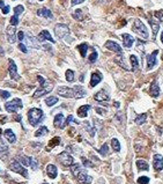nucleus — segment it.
<instances>
[{
    "instance_id": "f257e3e1",
    "label": "nucleus",
    "mask_w": 163,
    "mask_h": 184,
    "mask_svg": "<svg viewBox=\"0 0 163 184\" xmlns=\"http://www.w3.org/2000/svg\"><path fill=\"white\" fill-rule=\"evenodd\" d=\"M58 95L66 98H81L86 95V90L83 89L82 86H75L74 88L64 87L61 86L57 89Z\"/></svg>"
},
{
    "instance_id": "f03ea898",
    "label": "nucleus",
    "mask_w": 163,
    "mask_h": 184,
    "mask_svg": "<svg viewBox=\"0 0 163 184\" xmlns=\"http://www.w3.org/2000/svg\"><path fill=\"white\" fill-rule=\"evenodd\" d=\"M44 117V114L42 111V109H38V108H33L28 111V121L30 123L31 126H36L38 125L39 123L42 122Z\"/></svg>"
},
{
    "instance_id": "7ed1b4c3",
    "label": "nucleus",
    "mask_w": 163,
    "mask_h": 184,
    "mask_svg": "<svg viewBox=\"0 0 163 184\" xmlns=\"http://www.w3.org/2000/svg\"><path fill=\"white\" fill-rule=\"evenodd\" d=\"M22 107H23V104H22V101L20 98H13L12 101H9L5 104V109H6L7 112L14 114L17 110L22 109Z\"/></svg>"
},
{
    "instance_id": "20e7f679",
    "label": "nucleus",
    "mask_w": 163,
    "mask_h": 184,
    "mask_svg": "<svg viewBox=\"0 0 163 184\" xmlns=\"http://www.w3.org/2000/svg\"><path fill=\"white\" fill-rule=\"evenodd\" d=\"M133 31L137 33L139 36H141L142 38L147 39L148 38V31H147V27L140 21V20H135L134 25H133Z\"/></svg>"
},
{
    "instance_id": "39448f33",
    "label": "nucleus",
    "mask_w": 163,
    "mask_h": 184,
    "mask_svg": "<svg viewBox=\"0 0 163 184\" xmlns=\"http://www.w3.org/2000/svg\"><path fill=\"white\" fill-rule=\"evenodd\" d=\"M10 170H13L14 173H17V174H20V175H22L23 177H28V171H27V169L23 167L22 163H20L17 160H14L12 163H10Z\"/></svg>"
},
{
    "instance_id": "423d86ee",
    "label": "nucleus",
    "mask_w": 163,
    "mask_h": 184,
    "mask_svg": "<svg viewBox=\"0 0 163 184\" xmlns=\"http://www.w3.org/2000/svg\"><path fill=\"white\" fill-rule=\"evenodd\" d=\"M52 89H53L52 83H43V85H41V87L38 88V89L35 90V93H34L33 96H34L35 98H38V97L43 96V95H45V94H49Z\"/></svg>"
},
{
    "instance_id": "0eeeda50",
    "label": "nucleus",
    "mask_w": 163,
    "mask_h": 184,
    "mask_svg": "<svg viewBox=\"0 0 163 184\" xmlns=\"http://www.w3.org/2000/svg\"><path fill=\"white\" fill-rule=\"evenodd\" d=\"M54 34L58 38H64L69 34V28L66 25L58 23L54 27Z\"/></svg>"
},
{
    "instance_id": "6e6552de",
    "label": "nucleus",
    "mask_w": 163,
    "mask_h": 184,
    "mask_svg": "<svg viewBox=\"0 0 163 184\" xmlns=\"http://www.w3.org/2000/svg\"><path fill=\"white\" fill-rule=\"evenodd\" d=\"M58 161L64 167H71L73 165V158L69 155L67 152H63L58 155Z\"/></svg>"
},
{
    "instance_id": "1a4fd4ad",
    "label": "nucleus",
    "mask_w": 163,
    "mask_h": 184,
    "mask_svg": "<svg viewBox=\"0 0 163 184\" xmlns=\"http://www.w3.org/2000/svg\"><path fill=\"white\" fill-rule=\"evenodd\" d=\"M8 72H9V77L15 81H19L20 80V75L17 73V67L16 64L14 63L13 59H9L8 60Z\"/></svg>"
},
{
    "instance_id": "9d476101",
    "label": "nucleus",
    "mask_w": 163,
    "mask_h": 184,
    "mask_svg": "<svg viewBox=\"0 0 163 184\" xmlns=\"http://www.w3.org/2000/svg\"><path fill=\"white\" fill-rule=\"evenodd\" d=\"M75 177L77 178V181L82 184H90L92 183V181H93V178L87 174V171L85 169H81V170L77 173V175L75 176Z\"/></svg>"
},
{
    "instance_id": "9b49d317",
    "label": "nucleus",
    "mask_w": 163,
    "mask_h": 184,
    "mask_svg": "<svg viewBox=\"0 0 163 184\" xmlns=\"http://www.w3.org/2000/svg\"><path fill=\"white\" fill-rule=\"evenodd\" d=\"M6 36H7V39H8L9 43H15V41H16V29H15V26L10 25L9 27H7Z\"/></svg>"
},
{
    "instance_id": "f8f14e48",
    "label": "nucleus",
    "mask_w": 163,
    "mask_h": 184,
    "mask_svg": "<svg viewBox=\"0 0 163 184\" xmlns=\"http://www.w3.org/2000/svg\"><path fill=\"white\" fill-rule=\"evenodd\" d=\"M157 53H159V50H155L149 56H147V69L148 70H152L156 65V56H157Z\"/></svg>"
},
{
    "instance_id": "ddd939ff",
    "label": "nucleus",
    "mask_w": 163,
    "mask_h": 184,
    "mask_svg": "<svg viewBox=\"0 0 163 184\" xmlns=\"http://www.w3.org/2000/svg\"><path fill=\"white\" fill-rule=\"evenodd\" d=\"M105 48L109 49V50H111V51H113V52L123 54V50H121L120 45L118 43H116V42H113V41H108V42L105 43Z\"/></svg>"
},
{
    "instance_id": "4468645a",
    "label": "nucleus",
    "mask_w": 163,
    "mask_h": 184,
    "mask_svg": "<svg viewBox=\"0 0 163 184\" xmlns=\"http://www.w3.org/2000/svg\"><path fill=\"white\" fill-rule=\"evenodd\" d=\"M153 166H154L155 170H157V171H161L163 169V156L161 154H155L154 155Z\"/></svg>"
},
{
    "instance_id": "2eb2a0df",
    "label": "nucleus",
    "mask_w": 163,
    "mask_h": 184,
    "mask_svg": "<svg viewBox=\"0 0 163 184\" xmlns=\"http://www.w3.org/2000/svg\"><path fill=\"white\" fill-rule=\"evenodd\" d=\"M53 124H54V126H56V127H58V129H64V127L66 126V122H65L64 115L63 114L56 115L54 121H53Z\"/></svg>"
},
{
    "instance_id": "dca6fc26",
    "label": "nucleus",
    "mask_w": 163,
    "mask_h": 184,
    "mask_svg": "<svg viewBox=\"0 0 163 184\" xmlns=\"http://www.w3.org/2000/svg\"><path fill=\"white\" fill-rule=\"evenodd\" d=\"M94 98L96 101H98V102H105V101H109V95H108V93L105 92V90H100V92H97L96 94H95Z\"/></svg>"
},
{
    "instance_id": "f3484780",
    "label": "nucleus",
    "mask_w": 163,
    "mask_h": 184,
    "mask_svg": "<svg viewBox=\"0 0 163 184\" xmlns=\"http://www.w3.org/2000/svg\"><path fill=\"white\" fill-rule=\"evenodd\" d=\"M38 41L39 42H43V41H49L51 43H54V39L52 38V36L50 35V33L48 30H42L38 35Z\"/></svg>"
},
{
    "instance_id": "a211bd4d",
    "label": "nucleus",
    "mask_w": 163,
    "mask_h": 184,
    "mask_svg": "<svg viewBox=\"0 0 163 184\" xmlns=\"http://www.w3.org/2000/svg\"><path fill=\"white\" fill-rule=\"evenodd\" d=\"M46 174L50 178H56L58 175V169L54 165H48L46 167Z\"/></svg>"
},
{
    "instance_id": "6ab92c4d",
    "label": "nucleus",
    "mask_w": 163,
    "mask_h": 184,
    "mask_svg": "<svg viewBox=\"0 0 163 184\" xmlns=\"http://www.w3.org/2000/svg\"><path fill=\"white\" fill-rule=\"evenodd\" d=\"M121 37H123V43H124V46L127 48V49H130V48L133 45L134 38H133L131 35H129V34H123Z\"/></svg>"
},
{
    "instance_id": "aec40b11",
    "label": "nucleus",
    "mask_w": 163,
    "mask_h": 184,
    "mask_svg": "<svg viewBox=\"0 0 163 184\" xmlns=\"http://www.w3.org/2000/svg\"><path fill=\"white\" fill-rule=\"evenodd\" d=\"M90 108H92V107H90L89 104L80 107V108L77 109V116L81 117V118H86L87 115H88V111L90 110Z\"/></svg>"
},
{
    "instance_id": "412c9836",
    "label": "nucleus",
    "mask_w": 163,
    "mask_h": 184,
    "mask_svg": "<svg viewBox=\"0 0 163 184\" xmlns=\"http://www.w3.org/2000/svg\"><path fill=\"white\" fill-rule=\"evenodd\" d=\"M37 15H38V16H42V18H46V19H52L53 18L51 10H50V9H48V8H45V7L38 9V10H37Z\"/></svg>"
},
{
    "instance_id": "4be33fe9",
    "label": "nucleus",
    "mask_w": 163,
    "mask_h": 184,
    "mask_svg": "<svg viewBox=\"0 0 163 184\" xmlns=\"http://www.w3.org/2000/svg\"><path fill=\"white\" fill-rule=\"evenodd\" d=\"M101 80H102V75L98 72H94L90 77V87H95L98 82H101Z\"/></svg>"
},
{
    "instance_id": "5701e85b",
    "label": "nucleus",
    "mask_w": 163,
    "mask_h": 184,
    "mask_svg": "<svg viewBox=\"0 0 163 184\" xmlns=\"http://www.w3.org/2000/svg\"><path fill=\"white\" fill-rule=\"evenodd\" d=\"M4 136H5V138H6L10 144H15V142H16V136L13 133L12 130H9V129L5 130V131H4Z\"/></svg>"
},
{
    "instance_id": "b1692460",
    "label": "nucleus",
    "mask_w": 163,
    "mask_h": 184,
    "mask_svg": "<svg viewBox=\"0 0 163 184\" xmlns=\"http://www.w3.org/2000/svg\"><path fill=\"white\" fill-rule=\"evenodd\" d=\"M8 155V146L0 138V158L4 159Z\"/></svg>"
},
{
    "instance_id": "393cba45",
    "label": "nucleus",
    "mask_w": 163,
    "mask_h": 184,
    "mask_svg": "<svg viewBox=\"0 0 163 184\" xmlns=\"http://www.w3.org/2000/svg\"><path fill=\"white\" fill-rule=\"evenodd\" d=\"M149 93H150V95H152L153 97H157L159 95H160V87H159L157 82H155V81H154V82L152 83Z\"/></svg>"
},
{
    "instance_id": "a878e982",
    "label": "nucleus",
    "mask_w": 163,
    "mask_h": 184,
    "mask_svg": "<svg viewBox=\"0 0 163 184\" xmlns=\"http://www.w3.org/2000/svg\"><path fill=\"white\" fill-rule=\"evenodd\" d=\"M149 25L152 27V29H153V37H156V34L159 33V30H160V23L157 22V21H154V20H149Z\"/></svg>"
},
{
    "instance_id": "bb28decb",
    "label": "nucleus",
    "mask_w": 163,
    "mask_h": 184,
    "mask_svg": "<svg viewBox=\"0 0 163 184\" xmlns=\"http://www.w3.org/2000/svg\"><path fill=\"white\" fill-rule=\"evenodd\" d=\"M19 162L20 163H22L25 167H29L30 166V161H31V158L30 156H25V155H21V156H19Z\"/></svg>"
},
{
    "instance_id": "cd10ccee",
    "label": "nucleus",
    "mask_w": 163,
    "mask_h": 184,
    "mask_svg": "<svg viewBox=\"0 0 163 184\" xmlns=\"http://www.w3.org/2000/svg\"><path fill=\"white\" fill-rule=\"evenodd\" d=\"M137 167L139 170H148L149 169V166L145 160H138L137 161Z\"/></svg>"
},
{
    "instance_id": "c85d7f7f",
    "label": "nucleus",
    "mask_w": 163,
    "mask_h": 184,
    "mask_svg": "<svg viewBox=\"0 0 163 184\" xmlns=\"http://www.w3.org/2000/svg\"><path fill=\"white\" fill-rule=\"evenodd\" d=\"M130 60H131V64H132V70L133 71H137L139 69V61H138V58L134 56V54H132V56H130Z\"/></svg>"
},
{
    "instance_id": "c756f323",
    "label": "nucleus",
    "mask_w": 163,
    "mask_h": 184,
    "mask_svg": "<svg viewBox=\"0 0 163 184\" xmlns=\"http://www.w3.org/2000/svg\"><path fill=\"white\" fill-rule=\"evenodd\" d=\"M77 49H79V51H80V54L85 58L87 54V50H88V44L87 43H82L80 44L79 46H77Z\"/></svg>"
},
{
    "instance_id": "7c9ffc66",
    "label": "nucleus",
    "mask_w": 163,
    "mask_h": 184,
    "mask_svg": "<svg viewBox=\"0 0 163 184\" xmlns=\"http://www.w3.org/2000/svg\"><path fill=\"white\" fill-rule=\"evenodd\" d=\"M56 103H58V97L50 96L48 97V98H45V104L48 105V107H52V105H54Z\"/></svg>"
},
{
    "instance_id": "2f4dec72",
    "label": "nucleus",
    "mask_w": 163,
    "mask_h": 184,
    "mask_svg": "<svg viewBox=\"0 0 163 184\" xmlns=\"http://www.w3.org/2000/svg\"><path fill=\"white\" fill-rule=\"evenodd\" d=\"M146 121H147V114L138 115L137 118H135V123H137L138 125H142Z\"/></svg>"
},
{
    "instance_id": "473e14b6",
    "label": "nucleus",
    "mask_w": 163,
    "mask_h": 184,
    "mask_svg": "<svg viewBox=\"0 0 163 184\" xmlns=\"http://www.w3.org/2000/svg\"><path fill=\"white\" fill-rule=\"evenodd\" d=\"M48 132H49L48 127H46V126H42V127H39L37 131L35 132V137H42V136H45Z\"/></svg>"
},
{
    "instance_id": "72a5a7b5",
    "label": "nucleus",
    "mask_w": 163,
    "mask_h": 184,
    "mask_svg": "<svg viewBox=\"0 0 163 184\" xmlns=\"http://www.w3.org/2000/svg\"><path fill=\"white\" fill-rule=\"evenodd\" d=\"M65 75H66V80H67L68 82H73V81H74V72H73L72 70L66 71Z\"/></svg>"
},
{
    "instance_id": "f704fd0d",
    "label": "nucleus",
    "mask_w": 163,
    "mask_h": 184,
    "mask_svg": "<svg viewBox=\"0 0 163 184\" xmlns=\"http://www.w3.org/2000/svg\"><path fill=\"white\" fill-rule=\"evenodd\" d=\"M111 146H112V148H113V150H115V152H119V150H120L119 141L117 140L116 138H113V139L111 140Z\"/></svg>"
},
{
    "instance_id": "c9c22d12",
    "label": "nucleus",
    "mask_w": 163,
    "mask_h": 184,
    "mask_svg": "<svg viewBox=\"0 0 163 184\" xmlns=\"http://www.w3.org/2000/svg\"><path fill=\"white\" fill-rule=\"evenodd\" d=\"M28 41H29V44H30L33 48H36V49L39 48V45L37 44V41H38V39H36L35 37H33V36H28Z\"/></svg>"
},
{
    "instance_id": "e433bc0d",
    "label": "nucleus",
    "mask_w": 163,
    "mask_h": 184,
    "mask_svg": "<svg viewBox=\"0 0 163 184\" xmlns=\"http://www.w3.org/2000/svg\"><path fill=\"white\" fill-rule=\"evenodd\" d=\"M73 19H75V20H77V21H81L82 19H83V16H82V10L81 9H77L74 13H73Z\"/></svg>"
},
{
    "instance_id": "4c0bfd02",
    "label": "nucleus",
    "mask_w": 163,
    "mask_h": 184,
    "mask_svg": "<svg viewBox=\"0 0 163 184\" xmlns=\"http://www.w3.org/2000/svg\"><path fill=\"white\" fill-rule=\"evenodd\" d=\"M25 12V7L22 6V5H19L16 7H14V14L15 15H20V14H22Z\"/></svg>"
},
{
    "instance_id": "58836bf2",
    "label": "nucleus",
    "mask_w": 163,
    "mask_h": 184,
    "mask_svg": "<svg viewBox=\"0 0 163 184\" xmlns=\"http://www.w3.org/2000/svg\"><path fill=\"white\" fill-rule=\"evenodd\" d=\"M60 142V138L59 137H56V138H53L51 140V142L49 144V148H52L53 146H57V145H59Z\"/></svg>"
},
{
    "instance_id": "ea45409f",
    "label": "nucleus",
    "mask_w": 163,
    "mask_h": 184,
    "mask_svg": "<svg viewBox=\"0 0 163 184\" xmlns=\"http://www.w3.org/2000/svg\"><path fill=\"white\" fill-rule=\"evenodd\" d=\"M10 25H12V26H15V27L19 25V15H15V14H14V15L10 18Z\"/></svg>"
},
{
    "instance_id": "a19ab883",
    "label": "nucleus",
    "mask_w": 163,
    "mask_h": 184,
    "mask_svg": "<svg viewBox=\"0 0 163 184\" xmlns=\"http://www.w3.org/2000/svg\"><path fill=\"white\" fill-rule=\"evenodd\" d=\"M9 96H10V93H9V92H7V90H1V89H0V97H1V98L7 100Z\"/></svg>"
},
{
    "instance_id": "79ce46f5",
    "label": "nucleus",
    "mask_w": 163,
    "mask_h": 184,
    "mask_svg": "<svg viewBox=\"0 0 163 184\" xmlns=\"http://www.w3.org/2000/svg\"><path fill=\"white\" fill-rule=\"evenodd\" d=\"M148 182H149V178L147 176H141V177L138 178V183L139 184H147Z\"/></svg>"
},
{
    "instance_id": "37998d69",
    "label": "nucleus",
    "mask_w": 163,
    "mask_h": 184,
    "mask_svg": "<svg viewBox=\"0 0 163 184\" xmlns=\"http://www.w3.org/2000/svg\"><path fill=\"white\" fill-rule=\"evenodd\" d=\"M100 153H101V155H103V156H105L106 154H108V145L106 144H104L103 146L100 148V150H98Z\"/></svg>"
},
{
    "instance_id": "c03bdc74",
    "label": "nucleus",
    "mask_w": 163,
    "mask_h": 184,
    "mask_svg": "<svg viewBox=\"0 0 163 184\" xmlns=\"http://www.w3.org/2000/svg\"><path fill=\"white\" fill-rule=\"evenodd\" d=\"M97 52H96V50H93V53L89 56V61L90 63H95L96 61V59H97Z\"/></svg>"
},
{
    "instance_id": "a18cd8bd",
    "label": "nucleus",
    "mask_w": 163,
    "mask_h": 184,
    "mask_svg": "<svg viewBox=\"0 0 163 184\" xmlns=\"http://www.w3.org/2000/svg\"><path fill=\"white\" fill-rule=\"evenodd\" d=\"M30 167H31L34 170H36V169H37V167H38V162H37L34 158H31V161H30Z\"/></svg>"
},
{
    "instance_id": "49530a36",
    "label": "nucleus",
    "mask_w": 163,
    "mask_h": 184,
    "mask_svg": "<svg viewBox=\"0 0 163 184\" xmlns=\"http://www.w3.org/2000/svg\"><path fill=\"white\" fill-rule=\"evenodd\" d=\"M82 163H83V166L85 167H94V165H93L90 161H88L86 158H82Z\"/></svg>"
},
{
    "instance_id": "de8ad7c7",
    "label": "nucleus",
    "mask_w": 163,
    "mask_h": 184,
    "mask_svg": "<svg viewBox=\"0 0 163 184\" xmlns=\"http://www.w3.org/2000/svg\"><path fill=\"white\" fill-rule=\"evenodd\" d=\"M19 49H20V50H21V51H22L23 53H27V52H28V50H27V46H26V45H25L23 43H22V42L19 44Z\"/></svg>"
},
{
    "instance_id": "09e8293b",
    "label": "nucleus",
    "mask_w": 163,
    "mask_h": 184,
    "mask_svg": "<svg viewBox=\"0 0 163 184\" xmlns=\"http://www.w3.org/2000/svg\"><path fill=\"white\" fill-rule=\"evenodd\" d=\"M17 38H19V41H20V42H22V41H23V38H25V33H23L22 30L17 33Z\"/></svg>"
},
{
    "instance_id": "8fccbe9b",
    "label": "nucleus",
    "mask_w": 163,
    "mask_h": 184,
    "mask_svg": "<svg viewBox=\"0 0 163 184\" xmlns=\"http://www.w3.org/2000/svg\"><path fill=\"white\" fill-rule=\"evenodd\" d=\"M95 110H96V112H97V114H101V115L106 114V110H104V109H101V108H96Z\"/></svg>"
},
{
    "instance_id": "3c124183",
    "label": "nucleus",
    "mask_w": 163,
    "mask_h": 184,
    "mask_svg": "<svg viewBox=\"0 0 163 184\" xmlns=\"http://www.w3.org/2000/svg\"><path fill=\"white\" fill-rule=\"evenodd\" d=\"M9 9H10V7L6 5V6L4 7V8L1 9V10H2V14H8V13H9Z\"/></svg>"
},
{
    "instance_id": "603ef678",
    "label": "nucleus",
    "mask_w": 163,
    "mask_h": 184,
    "mask_svg": "<svg viewBox=\"0 0 163 184\" xmlns=\"http://www.w3.org/2000/svg\"><path fill=\"white\" fill-rule=\"evenodd\" d=\"M74 121V118H73V116L72 115H69L68 117H67V119H66V125H68V124H71V123Z\"/></svg>"
},
{
    "instance_id": "864d4df0",
    "label": "nucleus",
    "mask_w": 163,
    "mask_h": 184,
    "mask_svg": "<svg viewBox=\"0 0 163 184\" xmlns=\"http://www.w3.org/2000/svg\"><path fill=\"white\" fill-rule=\"evenodd\" d=\"M83 1H85V0H72V5L75 6V5H79V4L83 2Z\"/></svg>"
},
{
    "instance_id": "5fc2aeb1",
    "label": "nucleus",
    "mask_w": 163,
    "mask_h": 184,
    "mask_svg": "<svg viewBox=\"0 0 163 184\" xmlns=\"http://www.w3.org/2000/svg\"><path fill=\"white\" fill-rule=\"evenodd\" d=\"M155 16H157L160 20H162V12H157V13H155Z\"/></svg>"
},
{
    "instance_id": "6e6d98bb",
    "label": "nucleus",
    "mask_w": 163,
    "mask_h": 184,
    "mask_svg": "<svg viewBox=\"0 0 163 184\" xmlns=\"http://www.w3.org/2000/svg\"><path fill=\"white\" fill-rule=\"evenodd\" d=\"M5 6H6V5H5V2H4L2 0H0V8L2 9L4 7H5Z\"/></svg>"
},
{
    "instance_id": "4d7b16f0",
    "label": "nucleus",
    "mask_w": 163,
    "mask_h": 184,
    "mask_svg": "<svg viewBox=\"0 0 163 184\" xmlns=\"http://www.w3.org/2000/svg\"><path fill=\"white\" fill-rule=\"evenodd\" d=\"M5 54V52H4V49L2 48H0V56H4Z\"/></svg>"
},
{
    "instance_id": "13d9d810",
    "label": "nucleus",
    "mask_w": 163,
    "mask_h": 184,
    "mask_svg": "<svg viewBox=\"0 0 163 184\" xmlns=\"http://www.w3.org/2000/svg\"><path fill=\"white\" fill-rule=\"evenodd\" d=\"M16 121H17V122H21V116H17V117H16Z\"/></svg>"
},
{
    "instance_id": "bf43d9fd",
    "label": "nucleus",
    "mask_w": 163,
    "mask_h": 184,
    "mask_svg": "<svg viewBox=\"0 0 163 184\" xmlns=\"http://www.w3.org/2000/svg\"><path fill=\"white\" fill-rule=\"evenodd\" d=\"M115 107H116V108H118V107H119V103H118V102H116V103H115Z\"/></svg>"
},
{
    "instance_id": "052dcab7",
    "label": "nucleus",
    "mask_w": 163,
    "mask_h": 184,
    "mask_svg": "<svg viewBox=\"0 0 163 184\" xmlns=\"http://www.w3.org/2000/svg\"><path fill=\"white\" fill-rule=\"evenodd\" d=\"M161 41H162V43H163V31H162V34H161Z\"/></svg>"
},
{
    "instance_id": "680f3d73",
    "label": "nucleus",
    "mask_w": 163,
    "mask_h": 184,
    "mask_svg": "<svg viewBox=\"0 0 163 184\" xmlns=\"http://www.w3.org/2000/svg\"><path fill=\"white\" fill-rule=\"evenodd\" d=\"M42 184H48V183H42Z\"/></svg>"
}]
</instances>
